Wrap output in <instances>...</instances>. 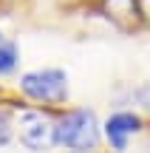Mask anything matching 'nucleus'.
<instances>
[{
	"label": "nucleus",
	"instance_id": "obj_1",
	"mask_svg": "<svg viewBox=\"0 0 150 153\" xmlns=\"http://www.w3.org/2000/svg\"><path fill=\"white\" fill-rule=\"evenodd\" d=\"M96 142H99V122H96V114L88 108L68 111L54 125V145H60L65 150L85 153L96 148Z\"/></svg>",
	"mask_w": 150,
	"mask_h": 153
},
{
	"label": "nucleus",
	"instance_id": "obj_2",
	"mask_svg": "<svg viewBox=\"0 0 150 153\" xmlns=\"http://www.w3.org/2000/svg\"><path fill=\"white\" fill-rule=\"evenodd\" d=\"M20 91L43 105H60L68 99V74L62 68H37L20 76Z\"/></svg>",
	"mask_w": 150,
	"mask_h": 153
},
{
	"label": "nucleus",
	"instance_id": "obj_3",
	"mask_svg": "<svg viewBox=\"0 0 150 153\" xmlns=\"http://www.w3.org/2000/svg\"><path fill=\"white\" fill-rule=\"evenodd\" d=\"M20 142L34 153L51 150V145H54V125L45 119L43 111H26L20 116Z\"/></svg>",
	"mask_w": 150,
	"mask_h": 153
},
{
	"label": "nucleus",
	"instance_id": "obj_4",
	"mask_svg": "<svg viewBox=\"0 0 150 153\" xmlns=\"http://www.w3.org/2000/svg\"><path fill=\"white\" fill-rule=\"evenodd\" d=\"M142 131V119L133 114V111H113L111 116L102 125V133H105L108 145H111L116 153L128 150V142Z\"/></svg>",
	"mask_w": 150,
	"mask_h": 153
},
{
	"label": "nucleus",
	"instance_id": "obj_5",
	"mask_svg": "<svg viewBox=\"0 0 150 153\" xmlns=\"http://www.w3.org/2000/svg\"><path fill=\"white\" fill-rule=\"evenodd\" d=\"M17 65H20V48H17V43L11 37H6L0 31V76L14 74Z\"/></svg>",
	"mask_w": 150,
	"mask_h": 153
},
{
	"label": "nucleus",
	"instance_id": "obj_6",
	"mask_svg": "<svg viewBox=\"0 0 150 153\" xmlns=\"http://www.w3.org/2000/svg\"><path fill=\"white\" fill-rule=\"evenodd\" d=\"M11 136H14V125H11L9 114L0 111V148H6V145L11 142Z\"/></svg>",
	"mask_w": 150,
	"mask_h": 153
},
{
	"label": "nucleus",
	"instance_id": "obj_7",
	"mask_svg": "<svg viewBox=\"0 0 150 153\" xmlns=\"http://www.w3.org/2000/svg\"><path fill=\"white\" fill-rule=\"evenodd\" d=\"M133 97H136V102H139L145 111H150V82H145L142 88H136V94H133Z\"/></svg>",
	"mask_w": 150,
	"mask_h": 153
}]
</instances>
